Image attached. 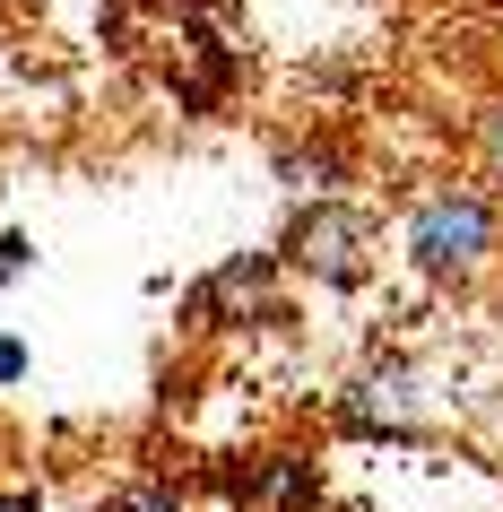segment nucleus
Returning a JSON list of instances; mask_svg holds the SVG:
<instances>
[{"label": "nucleus", "instance_id": "nucleus-3", "mask_svg": "<svg viewBox=\"0 0 503 512\" xmlns=\"http://www.w3.org/2000/svg\"><path fill=\"white\" fill-rule=\"evenodd\" d=\"M330 426L356 443H425V374L408 356H365L330 400Z\"/></svg>", "mask_w": 503, "mask_h": 512}, {"label": "nucleus", "instance_id": "nucleus-6", "mask_svg": "<svg viewBox=\"0 0 503 512\" xmlns=\"http://www.w3.org/2000/svg\"><path fill=\"white\" fill-rule=\"evenodd\" d=\"M278 174L304 183V191H339L347 183V157H339V148H278Z\"/></svg>", "mask_w": 503, "mask_h": 512}, {"label": "nucleus", "instance_id": "nucleus-8", "mask_svg": "<svg viewBox=\"0 0 503 512\" xmlns=\"http://www.w3.org/2000/svg\"><path fill=\"white\" fill-rule=\"evenodd\" d=\"M105 512H191V504H183V486H174V478H131V486H113Z\"/></svg>", "mask_w": 503, "mask_h": 512}, {"label": "nucleus", "instance_id": "nucleus-4", "mask_svg": "<svg viewBox=\"0 0 503 512\" xmlns=\"http://www.w3.org/2000/svg\"><path fill=\"white\" fill-rule=\"evenodd\" d=\"M278 278H287L278 252H235V261H217L200 287H183V330L209 339V330H226V322H287Z\"/></svg>", "mask_w": 503, "mask_h": 512}, {"label": "nucleus", "instance_id": "nucleus-5", "mask_svg": "<svg viewBox=\"0 0 503 512\" xmlns=\"http://www.w3.org/2000/svg\"><path fill=\"white\" fill-rule=\"evenodd\" d=\"M226 495H243V504H278V512H313L321 504V469L304 452H269L252 478H226Z\"/></svg>", "mask_w": 503, "mask_h": 512}, {"label": "nucleus", "instance_id": "nucleus-11", "mask_svg": "<svg viewBox=\"0 0 503 512\" xmlns=\"http://www.w3.org/2000/svg\"><path fill=\"white\" fill-rule=\"evenodd\" d=\"M183 9H209V0H183Z\"/></svg>", "mask_w": 503, "mask_h": 512}, {"label": "nucleus", "instance_id": "nucleus-10", "mask_svg": "<svg viewBox=\"0 0 503 512\" xmlns=\"http://www.w3.org/2000/svg\"><path fill=\"white\" fill-rule=\"evenodd\" d=\"M27 365H35L27 339H0V382H27Z\"/></svg>", "mask_w": 503, "mask_h": 512}, {"label": "nucleus", "instance_id": "nucleus-2", "mask_svg": "<svg viewBox=\"0 0 503 512\" xmlns=\"http://www.w3.org/2000/svg\"><path fill=\"white\" fill-rule=\"evenodd\" d=\"M278 261H287L295 278L330 287V296H356V287L382 270V226H373V209H356L347 191H313V200L287 217Z\"/></svg>", "mask_w": 503, "mask_h": 512}, {"label": "nucleus", "instance_id": "nucleus-9", "mask_svg": "<svg viewBox=\"0 0 503 512\" xmlns=\"http://www.w3.org/2000/svg\"><path fill=\"white\" fill-rule=\"evenodd\" d=\"M18 278H35V235L27 226H0V296H9Z\"/></svg>", "mask_w": 503, "mask_h": 512}, {"label": "nucleus", "instance_id": "nucleus-7", "mask_svg": "<svg viewBox=\"0 0 503 512\" xmlns=\"http://www.w3.org/2000/svg\"><path fill=\"white\" fill-rule=\"evenodd\" d=\"M469 139H477V174H486V191L503 200V87L477 105V131H469Z\"/></svg>", "mask_w": 503, "mask_h": 512}, {"label": "nucleus", "instance_id": "nucleus-1", "mask_svg": "<svg viewBox=\"0 0 503 512\" xmlns=\"http://www.w3.org/2000/svg\"><path fill=\"white\" fill-rule=\"evenodd\" d=\"M399 252L434 287H477L503 252V200L477 183H425L399 209Z\"/></svg>", "mask_w": 503, "mask_h": 512}]
</instances>
